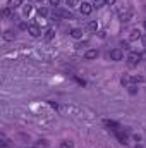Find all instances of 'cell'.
Returning <instances> with one entry per match:
<instances>
[{
	"label": "cell",
	"instance_id": "obj_1",
	"mask_svg": "<svg viewBox=\"0 0 146 148\" xmlns=\"http://www.w3.org/2000/svg\"><path fill=\"white\" fill-rule=\"evenodd\" d=\"M141 60H143V59H141V53H138V52H129V55H127V59H126V62H127L129 67H136Z\"/></svg>",
	"mask_w": 146,
	"mask_h": 148
},
{
	"label": "cell",
	"instance_id": "obj_2",
	"mask_svg": "<svg viewBox=\"0 0 146 148\" xmlns=\"http://www.w3.org/2000/svg\"><path fill=\"white\" fill-rule=\"evenodd\" d=\"M52 16H53L55 19H60V17H65V19H72V14H71L69 10H64V9H60V7H55V9L52 10Z\"/></svg>",
	"mask_w": 146,
	"mask_h": 148
},
{
	"label": "cell",
	"instance_id": "obj_3",
	"mask_svg": "<svg viewBox=\"0 0 146 148\" xmlns=\"http://www.w3.org/2000/svg\"><path fill=\"white\" fill-rule=\"evenodd\" d=\"M122 59H124V50H122V48H113V50H110V60L119 62V60H122Z\"/></svg>",
	"mask_w": 146,
	"mask_h": 148
},
{
	"label": "cell",
	"instance_id": "obj_4",
	"mask_svg": "<svg viewBox=\"0 0 146 148\" xmlns=\"http://www.w3.org/2000/svg\"><path fill=\"white\" fill-rule=\"evenodd\" d=\"M28 33H29L33 38H38L40 35H41V29H40V26H38L36 23L33 21V23H29V24H28Z\"/></svg>",
	"mask_w": 146,
	"mask_h": 148
},
{
	"label": "cell",
	"instance_id": "obj_5",
	"mask_svg": "<svg viewBox=\"0 0 146 148\" xmlns=\"http://www.w3.org/2000/svg\"><path fill=\"white\" fill-rule=\"evenodd\" d=\"M93 3H88V2H83L81 5H79V10H81V14L83 16H89L91 12H93Z\"/></svg>",
	"mask_w": 146,
	"mask_h": 148
},
{
	"label": "cell",
	"instance_id": "obj_6",
	"mask_svg": "<svg viewBox=\"0 0 146 148\" xmlns=\"http://www.w3.org/2000/svg\"><path fill=\"white\" fill-rule=\"evenodd\" d=\"M98 55H100V52H98L96 48H91V50H88V52L84 53V59H86V60H91V59H96Z\"/></svg>",
	"mask_w": 146,
	"mask_h": 148
},
{
	"label": "cell",
	"instance_id": "obj_7",
	"mask_svg": "<svg viewBox=\"0 0 146 148\" xmlns=\"http://www.w3.org/2000/svg\"><path fill=\"white\" fill-rule=\"evenodd\" d=\"M119 16H120V21H122V23H127V21H131V17H132V12H131V10L127 9V10L120 12Z\"/></svg>",
	"mask_w": 146,
	"mask_h": 148
},
{
	"label": "cell",
	"instance_id": "obj_8",
	"mask_svg": "<svg viewBox=\"0 0 146 148\" xmlns=\"http://www.w3.org/2000/svg\"><path fill=\"white\" fill-rule=\"evenodd\" d=\"M129 40L131 41H136V40H141V31L138 29V28H134L131 33H129Z\"/></svg>",
	"mask_w": 146,
	"mask_h": 148
},
{
	"label": "cell",
	"instance_id": "obj_9",
	"mask_svg": "<svg viewBox=\"0 0 146 148\" xmlns=\"http://www.w3.org/2000/svg\"><path fill=\"white\" fill-rule=\"evenodd\" d=\"M2 16H3L5 19H12V17H14V9H12V7H5V9L2 10Z\"/></svg>",
	"mask_w": 146,
	"mask_h": 148
},
{
	"label": "cell",
	"instance_id": "obj_10",
	"mask_svg": "<svg viewBox=\"0 0 146 148\" xmlns=\"http://www.w3.org/2000/svg\"><path fill=\"white\" fill-rule=\"evenodd\" d=\"M36 12H38V16H40V17H46V16L50 14V10H48L46 7H43V5H40V7H38Z\"/></svg>",
	"mask_w": 146,
	"mask_h": 148
},
{
	"label": "cell",
	"instance_id": "obj_11",
	"mask_svg": "<svg viewBox=\"0 0 146 148\" xmlns=\"http://www.w3.org/2000/svg\"><path fill=\"white\" fill-rule=\"evenodd\" d=\"M14 38H16V33H14V31H10V29L3 31V40H5V41H12Z\"/></svg>",
	"mask_w": 146,
	"mask_h": 148
},
{
	"label": "cell",
	"instance_id": "obj_12",
	"mask_svg": "<svg viewBox=\"0 0 146 148\" xmlns=\"http://www.w3.org/2000/svg\"><path fill=\"white\" fill-rule=\"evenodd\" d=\"M69 33H71V36L72 38H81L83 36V29H81V28H72Z\"/></svg>",
	"mask_w": 146,
	"mask_h": 148
},
{
	"label": "cell",
	"instance_id": "obj_13",
	"mask_svg": "<svg viewBox=\"0 0 146 148\" xmlns=\"http://www.w3.org/2000/svg\"><path fill=\"white\" fill-rule=\"evenodd\" d=\"M105 126H107V127H112V131H115V129L120 127V126H119L117 122H113V121H105Z\"/></svg>",
	"mask_w": 146,
	"mask_h": 148
},
{
	"label": "cell",
	"instance_id": "obj_14",
	"mask_svg": "<svg viewBox=\"0 0 146 148\" xmlns=\"http://www.w3.org/2000/svg\"><path fill=\"white\" fill-rule=\"evenodd\" d=\"M31 12H33V7H31V5H24V9H23V16H24V17H29Z\"/></svg>",
	"mask_w": 146,
	"mask_h": 148
},
{
	"label": "cell",
	"instance_id": "obj_15",
	"mask_svg": "<svg viewBox=\"0 0 146 148\" xmlns=\"http://www.w3.org/2000/svg\"><path fill=\"white\" fill-rule=\"evenodd\" d=\"M88 29L89 31H96L98 29V21H89L88 23Z\"/></svg>",
	"mask_w": 146,
	"mask_h": 148
},
{
	"label": "cell",
	"instance_id": "obj_16",
	"mask_svg": "<svg viewBox=\"0 0 146 148\" xmlns=\"http://www.w3.org/2000/svg\"><path fill=\"white\" fill-rule=\"evenodd\" d=\"M105 3H107V0H93V7L95 9H102Z\"/></svg>",
	"mask_w": 146,
	"mask_h": 148
},
{
	"label": "cell",
	"instance_id": "obj_17",
	"mask_svg": "<svg viewBox=\"0 0 146 148\" xmlns=\"http://www.w3.org/2000/svg\"><path fill=\"white\" fill-rule=\"evenodd\" d=\"M53 36H55V31H53L52 28H50V29H46V33H45V40H46V41H50Z\"/></svg>",
	"mask_w": 146,
	"mask_h": 148
},
{
	"label": "cell",
	"instance_id": "obj_18",
	"mask_svg": "<svg viewBox=\"0 0 146 148\" xmlns=\"http://www.w3.org/2000/svg\"><path fill=\"white\" fill-rule=\"evenodd\" d=\"M19 5H23V0H9V7L16 9V7H19Z\"/></svg>",
	"mask_w": 146,
	"mask_h": 148
},
{
	"label": "cell",
	"instance_id": "obj_19",
	"mask_svg": "<svg viewBox=\"0 0 146 148\" xmlns=\"http://www.w3.org/2000/svg\"><path fill=\"white\" fill-rule=\"evenodd\" d=\"M65 3L69 5V9H72V7H77V5H81V3H79V0H65Z\"/></svg>",
	"mask_w": 146,
	"mask_h": 148
},
{
	"label": "cell",
	"instance_id": "obj_20",
	"mask_svg": "<svg viewBox=\"0 0 146 148\" xmlns=\"http://www.w3.org/2000/svg\"><path fill=\"white\" fill-rule=\"evenodd\" d=\"M131 81L132 83H143V77L141 76H131Z\"/></svg>",
	"mask_w": 146,
	"mask_h": 148
},
{
	"label": "cell",
	"instance_id": "obj_21",
	"mask_svg": "<svg viewBox=\"0 0 146 148\" xmlns=\"http://www.w3.org/2000/svg\"><path fill=\"white\" fill-rule=\"evenodd\" d=\"M127 88H129V91H131V93H132V95H134V93H136V91H138V86H136V84H134V83H132V84H129V86H127Z\"/></svg>",
	"mask_w": 146,
	"mask_h": 148
},
{
	"label": "cell",
	"instance_id": "obj_22",
	"mask_svg": "<svg viewBox=\"0 0 146 148\" xmlns=\"http://www.w3.org/2000/svg\"><path fill=\"white\" fill-rule=\"evenodd\" d=\"M48 2H50V5H53V9L60 5V0H48Z\"/></svg>",
	"mask_w": 146,
	"mask_h": 148
},
{
	"label": "cell",
	"instance_id": "obj_23",
	"mask_svg": "<svg viewBox=\"0 0 146 148\" xmlns=\"http://www.w3.org/2000/svg\"><path fill=\"white\" fill-rule=\"evenodd\" d=\"M60 148H72V143H71V141H64Z\"/></svg>",
	"mask_w": 146,
	"mask_h": 148
},
{
	"label": "cell",
	"instance_id": "obj_24",
	"mask_svg": "<svg viewBox=\"0 0 146 148\" xmlns=\"http://www.w3.org/2000/svg\"><path fill=\"white\" fill-rule=\"evenodd\" d=\"M120 47H124V50H129V48H131L127 41H122V43H120Z\"/></svg>",
	"mask_w": 146,
	"mask_h": 148
},
{
	"label": "cell",
	"instance_id": "obj_25",
	"mask_svg": "<svg viewBox=\"0 0 146 148\" xmlns=\"http://www.w3.org/2000/svg\"><path fill=\"white\" fill-rule=\"evenodd\" d=\"M74 79H76V81H77V83H79V84H83V86H84V84H86V81H84V79H79V77H74Z\"/></svg>",
	"mask_w": 146,
	"mask_h": 148
},
{
	"label": "cell",
	"instance_id": "obj_26",
	"mask_svg": "<svg viewBox=\"0 0 146 148\" xmlns=\"http://www.w3.org/2000/svg\"><path fill=\"white\" fill-rule=\"evenodd\" d=\"M107 3H108V5H113V3H115V0H107Z\"/></svg>",
	"mask_w": 146,
	"mask_h": 148
},
{
	"label": "cell",
	"instance_id": "obj_27",
	"mask_svg": "<svg viewBox=\"0 0 146 148\" xmlns=\"http://www.w3.org/2000/svg\"><path fill=\"white\" fill-rule=\"evenodd\" d=\"M145 29H146V21H145Z\"/></svg>",
	"mask_w": 146,
	"mask_h": 148
},
{
	"label": "cell",
	"instance_id": "obj_28",
	"mask_svg": "<svg viewBox=\"0 0 146 148\" xmlns=\"http://www.w3.org/2000/svg\"><path fill=\"white\" fill-rule=\"evenodd\" d=\"M40 2H41V0H40Z\"/></svg>",
	"mask_w": 146,
	"mask_h": 148
}]
</instances>
